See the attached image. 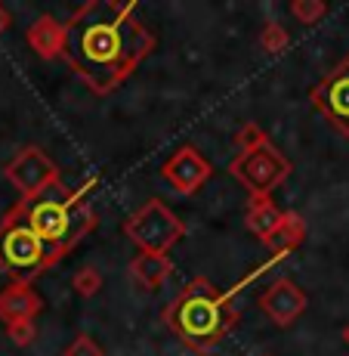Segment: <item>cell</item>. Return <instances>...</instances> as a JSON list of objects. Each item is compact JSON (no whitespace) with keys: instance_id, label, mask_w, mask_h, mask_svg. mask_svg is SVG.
<instances>
[{"instance_id":"10","label":"cell","mask_w":349,"mask_h":356,"mask_svg":"<svg viewBox=\"0 0 349 356\" xmlns=\"http://www.w3.org/2000/svg\"><path fill=\"white\" fill-rule=\"evenodd\" d=\"M257 304H259V310H263L275 325L287 328V325H293L300 316H303L306 294H303L300 285H293L287 276H282V279H275V282H272L263 294H259Z\"/></svg>"},{"instance_id":"15","label":"cell","mask_w":349,"mask_h":356,"mask_svg":"<svg viewBox=\"0 0 349 356\" xmlns=\"http://www.w3.org/2000/svg\"><path fill=\"white\" fill-rule=\"evenodd\" d=\"M278 217H282V211L275 208V198L272 195H250L248 198V214H244V227H248L259 242H266V238L272 236V229H275Z\"/></svg>"},{"instance_id":"24","label":"cell","mask_w":349,"mask_h":356,"mask_svg":"<svg viewBox=\"0 0 349 356\" xmlns=\"http://www.w3.org/2000/svg\"><path fill=\"white\" fill-rule=\"evenodd\" d=\"M263 356H269V353H263Z\"/></svg>"},{"instance_id":"18","label":"cell","mask_w":349,"mask_h":356,"mask_svg":"<svg viewBox=\"0 0 349 356\" xmlns=\"http://www.w3.org/2000/svg\"><path fill=\"white\" fill-rule=\"evenodd\" d=\"M263 140H269V134H266V130L259 127V124H254V121L241 124V130L232 136V143H235L238 152H244V149H254V146H259Z\"/></svg>"},{"instance_id":"7","label":"cell","mask_w":349,"mask_h":356,"mask_svg":"<svg viewBox=\"0 0 349 356\" xmlns=\"http://www.w3.org/2000/svg\"><path fill=\"white\" fill-rule=\"evenodd\" d=\"M3 174L12 186L22 193V198H34L44 189L56 186L59 183V168L44 149L37 146H25L3 164Z\"/></svg>"},{"instance_id":"14","label":"cell","mask_w":349,"mask_h":356,"mask_svg":"<svg viewBox=\"0 0 349 356\" xmlns=\"http://www.w3.org/2000/svg\"><path fill=\"white\" fill-rule=\"evenodd\" d=\"M306 238V227H303V217L293 214V211H282V217H278L275 229H272V236L266 238V248L272 251V254H291L293 248H300V242Z\"/></svg>"},{"instance_id":"13","label":"cell","mask_w":349,"mask_h":356,"mask_svg":"<svg viewBox=\"0 0 349 356\" xmlns=\"http://www.w3.org/2000/svg\"><path fill=\"white\" fill-rule=\"evenodd\" d=\"M173 270L176 266H173V260H170V254H146V251H139V254L130 260L133 279L148 291L164 289V282L173 276Z\"/></svg>"},{"instance_id":"11","label":"cell","mask_w":349,"mask_h":356,"mask_svg":"<svg viewBox=\"0 0 349 356\" xmlns=\"http://www.w3.org/2000/svg\"><path fill=\"white\" fill-rule=\"evenodd\" d=\"M25 44H28L40 59H46V63L62 59V53H65V22H59L56 16L44 13V16H37L28 25V31H25Z\"/></svg>"},{"instance_id":"17","label":"cell","mask_w":349,"mask_h":356,"mask_svg":"<svg viewBox=\"0 0 349 356\" xmlns=\"http://www.w3.org/2000/svg\"><path fill=\"white\" fill-rule=\"evenodd\" d=\"M259 47H263L266 53H284L287 47H291V34H287L284 25L269 22L263 31H259Z\"/></svg>"},{"instance_id":"2","label":"cell","mask_w":349,"mask_h":356,"mask_svg":"<svg viewBox=\"0 0 349 356\" xmlns=\"http://www.w3.org/2000/svg\"><path fill=\"white\" fill-rule=\"evenodd\" d=\"M96 177L78 189H68L62 183L44 189L34 198H19L16 208L25 217V223L37 232L40 242L53 251L59 260L74 251V245L96 229V211L90 208L87 195L96 189Z\"/></svg>"},{"instance_id":"22","label":"cell","mask_w":349,"mask_h":356,"mask_svg":"<svg viewBox=\"0 0 349 356\" xmlns=\"http://www.w3.org/2000/svg\"><path fill=\"white\" fill-rule=\"evenodd\" d=\"M10 25H12V16H10V10H6V6L0 3V34H3V31H10Z\"/></svg>"},{"instance_id":"23","label":"cell","mask_w":349,"mask_h":356,"mask_svg":"<svg viewBox=\"0 0 349 356\" xmlns=\"http://www.w3.org/2000/svg\"><path fill=\"white\" fill-rule=\"evenodd\" d=\"M343 338H346V344H349V328H346V332H343Z\"/></svg>"},{"instance_id":"4","label":"cell","mask_w":349,"mask_h":356,"mask_svg":"<svg viewBox=\"0 0 349 356\" xmlns=\"http://www.w3.org/2000/svg\"><path fill=\"white\" fill-rule=\"evenodd\" d=\"M56 264L59 257L40 242V236L25 223V217L12 204L0 217V270L10 273L12 282L31 285V279H37L40 273H46Z\"/></svg>"},{"instance_id":"6","label":"cell","mask_w":349,"mask_h":356,"mask_svg":"<svg viewBox=\"0 0 349 356\" xmlns=\"http://www.w3.org/2000/svg\"><path fill=\"white\" fill-rule=\"evenodd\" d=\"M229 174L250 195H272L291 174V161L272 140H263L254 149H244L229 161Z\"/></svg>"},{"instance_id":"5","label":"cell","mask_w":349,"mask_h":356,"mask_svg":"<svg viewBox=\"0 0 349 356\" xmlns=\"http://www.w3.org/2000/svg\"><path fill=\"white\" fill-rule=\"evenodd\" d=\"M124 236L146 254H167L170 248H176V242H182L186 223L161 198H148L124 220Z\"/></svg>"},{"instance_id":"16","label":"cell","mask_w":349,"mask_h":356,"mask_svg":"<svg viewBox=\"0 0 349 356\" xmlns=\"http://www.w3.org/2000/svg\"><path fill=\"white\" fill-rule=\"evenodd\" d=\"M102 285H105V279H102V273L96 270L93 264L80 266V270L71 276V289L78 291L80 298H96V294L102 291Z\"/></svg>"},{"instance_id":"12","label":"cell","mask_w":349,"mask_h":356,"mask_svg":"<svg viewBox=\"0 0 349 356\" xmlns=\"http://www.w3.org/2000/svg\"><path fill=\"white\" fill-rule=\"evenodd\" d=\"M44 310V298L28 282H10L0 291V323H25Z\"/></svg>"},{"instance_id":"8","label":"cell","mask_w":349,"mask_h":356,"mask_svg":"<svg viewBox=\"0 0 349 356\" xmlns=\"http://www.w3.org/2000/svg\"><path fill=\"white\" fill-rule=\"evenodd\" d=\"M161 177L170 189L180 195H195L204 183L214 177V164L204 159L195 146H180L167 161L161 164Z\"/></svg>"},{"instance_id":"21","label":"cell","mask_w":349,"mask_h":356,"mask_svg":"<svg viewBox=\"0 0 349 356\" xmlns=\"http://www.w3.org/2000/svg\"><path fill=\"white\" fill-rule=\"evenodd\" d=\"M65 356H105V353H102V347L96 344L90 334H78V338L65 347Z\"/></svg>"},{"instance_id":"1","label":"cell","mask_w":349,"mask_h":356,"mask_svg":"<svg viewBox=\"0 0 349 356\" xmlns=\"http://www.w3.org/2000/svg\"><path fill=\"white\" fill-rule=\"evenodd\" d=\"M155 31L136 19L133 0H90L65 22L62 59L96 93H112L152 56Z\"/></svg>"},{"instance_id":"19","label":"cell","mask_w":349,"mask_h":356,"mask_svg":"<svg viewBox=\"0 0 349 356\" xmlns=\"http://www.w3.org/2000/svg\"><path fill=\"white\" fill-rule=\"evenodd\" d=\"M6 338L16 347H28L37 338V328H34V319H25V323H10L6 325Z\"/></svg>"},{"instance_id":"20","label":"cell","mask_w":349,"mask_h":356,"mask_svg":"<svg viewBox=\"0 0 349 356\" xmlns=\"http://www.w3.org/2000/svg\"><path fill=\"white\" fill-rule=\"evenodd\" d=\"M291 13L300 19L303 25H312L316 19L325 16V3H318V0H293L291 3Z\"/></svg>"},{"instance_id":"9","label":"cell","mask_w":349,"mask_h":356,"mask_svg":"<svg viewBox=\"0 0 349 356\" xmlns=\"http://www.w3.org/2000/svg\"><path fill=\"white\" fill-rule=\"evenodd\" d=\"M309 99L334 127L349 134V63L337 65L318 87H312Z\"/></svg>"},{"instance_id":"3","label":"cell","mask_w":349,"mask_h":356,"mask_svg":"<svg viewBox=\"0 0 349 356\" xmlns=\"http://www.w3.org/2000/svg\"><path fill=\"white\" fill-rule=\"evenodd\" d=\"M161 319L189 350L207 356L238 323V310L229 291H220L210 279L195 276L164 307Z\"/></svg>"}]
</instances>
